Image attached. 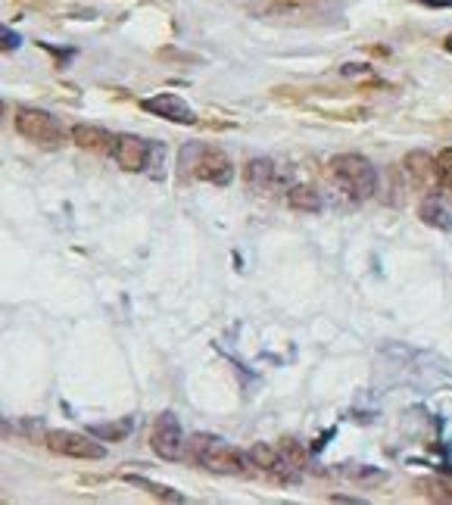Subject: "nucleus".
<instances>
[{
    "instance_id": "obj_9",
    "label": "nucleus",
    "mask_w": 452,
    "mask_h": 505,
    "mask_svg": "<svg viewBox=\"0 0 452 505\" xmlns=\"http://www.w3.org/2000/svg\"><path fill=\"white\" fill-rule=\"evenodd\" d=\"M402 169H406L409 181L418 190H428L430 184H437V156L424 153V150H411L406 160H402Z\"/></svg>"
},
{
    "instance_id": "obj_13",
    "label": "nucleus",
    "mask_w": 452,
    "mask_h": 505,
    "mask_svg": "<svg viewBox=\"0 0 452 505\" xmlns=\"http://www.w3.org/2000/svg\"><path fill=\"white\" fill-rule=\"evenodd\" d=\"M249 459H253L256 468H262V471H281V468H287L281 446H266V443H256V446L249 449Z\"/></svg>"
},
{
    "instance_id": "obj_17",
    "label": "nucleus",
    "mask_w": 452,
    "mask_h": 505,
    "mask_svg": "<svg viewBox=\"0 0 452 505\" xmlns=\"http://www.w3.org/2000/svg\"><path fill=\"white\" fill-rule=\"evenodd\" d=\"M131 427H134V421H131V418H122L119 425H91V427H87V434H94V436H110V440H125Z\"/></svg>"
},
{
    "instance_id": "obj_19",
    "label": "nucleus",
    "mask_w": 452,
    "mask_h": 505,
    "mask_svg": "<svg viewBox=\"0 0 452 505\" xmlns=\"http://www.w3.org/2000/svg\"><path fill=\"white\" fill-rule=\"evenodd\" d=\"M418 4L430 6V10H449V6H452V0H418Z\"/></svg>"
},
{
    "instance_id": "obj_14",
    "label": "nucleus",
    "mask_w": 452,
    "mask_h": 505,
    "mask_svg": "<svg viewBox=\"0 0 452 505\" xmlns=\"http://www.w3.org/2000/svg\"><path fill=\"white\" fill-rule=\"evenodd\" d=\"M421 222H424V225H430V228L452 231V216L440 207V203L434 200V197L421 203Z\"/></svg>"
},
{
    "instance_id": "obj_8",
    "label": "nucleus",
    "mask_w": 452,
    "mask_h": 505,
    "mask_svg": "<svg viewBox=\"0 0 452 505\" xmlns=\"http://www.w3.org/2000/svg\"><path fill=\"white\" fill-rule=\"evenodd\" d=\"M140 109L150 115H159L166 122H175V125H194L197 122V113L178 97V94H157V97H144L140 100Z\"/></svg>"
},
{
    "instance_id": "obj_4",
    "label": "nucleus",
    "mask_w": 452,
    "mask_h": 505,
    "mask_svg": "<svg viewBox=\"0 0 452 505\" xmlns=\"http://www.w3.org/2000/svg\"><path fill=\"white\" fill-rule=\"evenodd\" d=\"M13 125H16V132L23 134L25 141H32V144H38V147H47V150L59 147L66 141L63 125H59L47 109H38V106H23L16 113V119H13Z\"/></svg>"
},
{
    "instance_id": "obj_15",
    "label": "nucleus",
    "mask_w": 452,
    "mask_h": 505,
    "mask_svg": "<svg viewBox=\"0 0 452 505\" xmlns=\"http://www.w3.org/2000/svg\"><path fill=\"white\" fill-rule=\"evenodd\" d=\"M287 203L294 209H309V213H319V209H321V197L315 194L312 188H294V190H287Z\"/></svg>"
},
{
    "instance_id": "obj_6",
    "label": "nucleus",
    "mask_w": 452,
    "mask_h": 505,
    "mask_svg": "<svg viewBox=\"0 0 452 505\" xmlns=\"http://www.w3.org/2000/svg\"><path fill=\"white\" fill-rule=\"evenodd\" d=\"M47 449L57 455H66V459H85V462L106 459V449L82 431H50L47 434Z\"/></svg>"
},
{
    "instance_id": "obj_18",
    "label": "nucleus",
    "mask_w": 452,
    "mask_h": 505,
    "mask_svg": "<svg viewBox=\"0 0 452 505\" xmlns=\"http://www.w3.org/2000/svg\"><path fill=\"white\" fill-rule=\"evenodd\" d=\"M23 47V35L19 32H13L10 25L0 23V53H13Z\"/></svg>"
},
{
    "instance_id": "obj_2",
    "label": "nucleus",
    "mask_w": 452,
    "mask_h": 505,
    "mask_svg": "<svg viewBox=\"0 0 452 505\" xmlns=\"http://www.w3.org/2000/svg\"><path fill=\"white\" fill-rule=\"evenodd\" d=\"M178 166L187 179L215 184V188H228L234 179L231 156L221 153L219 147H209V144H185L181 147V156H178Z\"/></svg>"
},
{
    "instance_id": "obj_11",
    "label": "nucleus",
    "mask_w": 452,
    "mask_h": 505,
    "mask_svg": "<svg viewBox=\"0 0 452 505\" xmlns=\"http://www.w3.org/2000/svg\"><path fill=\"white\" fill-rule=\"evenodd\" d=\"M278 179V169H275V162L268 160H249L247 162V184L256 190H268Z\"/></svg>"
},
{
    "instance_id": "obj_22",
    "label": "nucleus",
    "mask_w": 452,
    "mask_h": 505,
    "mask_svg": "<svg viewBox=\"0 0 452 505\" xmlns=\"http://www.w3.org/2000/svg\"><path fill=\"white\" fill-rule=\"evenodd\" d=\"M6 113V104H4V100H0V115H4Z\"/></svg>"
},
{
    "instance_id": "obj_16",
    "label": "nucleus",
    "mask_w": 452,
    "mask_h": 505,
    "mask_svg": "<svg viewBox=\"0 0 452 505\" xmlns=\"http://www.w3.org/2000/svg\"><path fill=\"white\" fill-rule=\"evenodd\" d=\"M437 184H440V190H447V197L452 200V147L437 153Z\"/></svg>"
},
{
    "instance_id": "obj_7",
    "label": "nucleus",
    "mask_w": 452,
    "mask_h": 505,
    "mask_svg": "<svg viewBox=\"0 0 452 505\" xmlns=\"http://www.w3.org/2000/svg\"><path fill=\"white\" fill-rule=\"evenodd\" d=\"M110 156L122 172H144L150 166V156H153V144L138 134H116L110 147Z\"/></svg>"
},
{
    "instance_id": "obj_21",
    "label": "nucleus",
    "mask_w": 452,
    "mask_h": 505,
    "mask_svg": "<svg viewBox=\"0 0 452 505\" xmlns=\"http://www.w3.org/2000/svg\"><path fill=\"white\" fill-rule=\"evenodd\" d=\"M447 50H449V53H452V35H449V38H447Z\"/></svg>"
},
{
    "instance_id": "obj_5",
    "label": "nucleus",
    "mask_w": 452,
    "mask_h": 505,
    "mask_svg": "<svg viewBox=\"0 0 452 505\" xmlns=\"http://www.w3.org/2000/svg\"><path fill=\"white\" fill-rule=\"evenodd\" d=\"M150 446H153V453L166 462H178L181 455H187V440H185V431H181L178 415L175 412L157 415L153 431H150Z\"/></svg>"
},
{
    "instance_id": "obj_3",
    "label": "nucleus",
    "mask_w": 452,
    "mask_h": 505,
    "mask_svg": "<svg viewBox=\"0 0 452 505\" xmlns=\"http://www.w3.org/2000/svg\"><path fill=\"white\" fill-rule=\"evenodd\" d=\"M330 179L337 188L353 200H368L377 190V172L375 166L359 153H337L330 160Z\"/></svg>"
},
{
    "instance_id": "obj_10",
    "label": "nucleus",
    "mask_w": 452,
    "mask_h": 505,
    "mask_svg": "<svg viewBox=\"0 0 452 505\" xmlns=\"http://www.w3.org/2000/svg\"><path fill=\"white\" fill-rule=\"evenodd\" d=\"M72 141H76V147L91 150V153H110L116 134H110L100 125H91V122H82V125H72Z\"/></svg>"
},
{
    "instance_id": "obj_12",
    "label": "nucleus",
    "mask_w": 452,
    "mask_h": 505,
    "mask_svg": "<svg viewBox=\"0 0 452 505\" xmlns=\"http://www.w3.org/2000/svg\"><path fill=\"white\" fill-rule=\"evenodd\" d=\"M125 481L131 483V487H140L147 496H157V500H163V502H185V496H181L178 490L166 487V483L147 481V477H140V474H125Z\"/></svg>"
},
{
    "instance_id": "obj_20",
    "label": "nucleus",
    "mask_w": 452,
    "mask_h": 505,
    "mask_svg": "<svg viewBox=\"0 0 452 505\" xmlns=\"http://www.w3.org/2000/svg\"><path fill=\"white\" fill-rule=\"evenodd\" d=\"M10 431H13V427H10V425H6V421H4V418H0V440H6V436H10Z\"/></svg>"
},
{
    "instance_id": "obj_1",
    "label": "nucleus",
    "mask_w": 452,
    "mask_h": 505,
    "mask_svg": "<svg viewBox=\"0 0 452 505\" xmlns=\"http://www.w3.org/2000/svg\"><path fill=\"white\" fill-rule=\"evenodd\" d=\"M187 459L206 471H215V474H234V477L256 474V462L249 459V453L209 434H197L187 440Z\"/></svg>"
}]
</instances>
